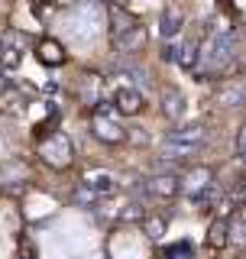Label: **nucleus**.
Masks as SVG:
<instances>
[{
  "label": "nucleus",
  "mask_w": 246,
  "mask_h": 259,
  "mask_svg": "<svg viewBox=\"0 0 246 259\" xmlns=\"http://www.w3.org/2000/svg\"><path fill=\"white\" fill-rule=\"evenodd\" d=\"M233 55H236V39L230 32H214V36L204 42L201 49V71H208V75H220V71H227L233 65Z\"/></svg>",
  "instance_id": "nucleus-1"
},
{
  "label": "nucleus",
  "mask_w": 246,
  "mask_h": 259,
  "mask_svg": "<svg viewBox=\"0 0 246 259\" xmlns=\"http://www.w3.org/2000/svg\"><path fill=\"white\" fill-rule=\"evenodd\" d=\"M55 4H65V7H68V4H81V0H55Z\"/></svg>",
  "instance_id": "nucleus-26"
},
{
  "label": "nucleus",
  "mask_w": 246,
  "mask_h": 259,
  "mask_svg": "<svg viewBox=\"0 0 246 259\" xmlns=\"http://www.w3.org/2000/svg\"><path fill=\"white\" fill-rule=\"evenodd\" d=\"M81 185H85L88 191H94L97 198H110V194L117 191V178H113L110 172H88Z\"/></svg>",
  "instance_id": "nucleus-7"
},
{
  "label": "nucleus",
  "mask_w": 246,
  "mask_h": 259,
  "mask_svg": "<svg viewBox=\"0 0 246 259\" xmlns=\"http://www.w3.org/2000/svg\"><path fill=\"white\" fill-rule=\"evenodd\" d=\"M233 198H246V178H240V182H236V188H233Z\"/></svg>",
  "instance_id": "nucleus-24"
},
{
  "label": "nucleus",
  "mask_w": 246,
  "mask_h": 259,
  "mask_svg": "<svg viewBox=\"0 0 246 259\" xmlns=\"http://www.w3.org/2000/svg\"><path fill=\"white\" fill-rule=\"evenodd\" d=\"M107 16H110V36H117V32H123V29H130L133 26V16H130L127 10H123L120 4H107Z\"/></svg>",
  "instance_id": "nucleus-15"
},
{
  "label": "nucleus",
  "mask_w": 246,
  "mask_h": 259,
  "mask_svg": "<svg viewBox=\"0 0 246 259\" xmlns=\"http://www.w3.org/2000/svg\"><path fill=\"white\" fill-rule=\"evenodd\" d=\"M75 201H78V204H88V207H91V204H94V201H97V194H94V191H88V188H85V185H81V191L75 194Z\"/></svg>",
  "instance_id": "nucleus-22"
},
{
  "label": "nucleus",
  "mask_w": 246,
  "mask_h": 259,
  "mask_svg": "<svg viewBox=\"0 0 246 259\" xmlns=\"http://www.w3.org/2000/svg\"><path fill=\"white\" fill-rule=\"evenodd\" d=\"M39 156H43V162L46 165H52V168H68L71 165V140L65 133H49V136H43V143H39Z\"/></svg>",
  "instance_id": "nucleus-3"
},
{
  "label": "nucleus",
  "mask_w": 246,
  "mask_h": 259,
  "mask_svg": "<svg viewBox=\"0 0 246 259\" xmlns=\"http://www.w3.org/2000/svg\"><path fill=\"white\" fill-rule=\"evenodd\" d=\"M36 59L49 65V68H59V65H65V49L62 42H55V39H43V42L36 46Z\"/></svg>",
  "instance_id": "nucleus-11"
},
{
  "label": "nucleus",
  "mask_w": 246,
  "mask_h": 259,
  "mask_svg": "<svg viewBox=\"0 0 246 259\" xmlns=\"http://www.w3.org/2000/svg\"><path fill=\"white\" fill-rule=\"evenodd\" d=\"M243 162H246V149H243Z\"/></svg>",
  "instance_id": "nucleus-28"
},
{
  "label": "nucleus",
  "mask_w": 246,
  "mask_h": 259,
  "mask_svg": "<svg viewBox=\"0 0 246 259\" xmlns=\"http://www.w3.org/2000/svg\"><path fill=\"white\" fill-rule=\"evenodd\" d=\"M185 94L178 91V88H166L162 91V113H166L169 120H182L185 117Z\"/></svg>",
  "instance_id": "nucleus-12"
},
{
  "label": "nucleus",
  "mask_w": 246,
  "mask_h": 259,
  "mask_svg": "<svg viewBox=\"0 0 246 259\" xmlns=\"http://www.w3.org/2000/svg\"><path fill=\"white\" fill-rule=\"evenodd\" d=\"M236 146H240V149H246V123L240 126V133H236Z\"/></svg>",
  "instance_id": "nucleus-25"
},
{
  "label": "nucleus",
  "mask_w": 246,
  "mask_h": 259,
  "mask_svg": "<svg viewBox=\"0 0 246 259\" xmlns=\"http://www.w3.org/2000/svg\"><path fill=\"white\" fill-rule=\"evenodd\" d=\"M191 201H194V204H198L201 210H208V207H214V204H217V201H220V188H217V185H214V182H211V185H208V188H201V191H194V194H191Z\"/></svg>",
  "instance_id": "nucleus-18"
},
{
  "label": "nucleus",
  "mask_w": 246,
  "mask_h": 259,
  "mask_svg": "<svg viewBox=\"0 0 246 259\" xmlns=\"http://www.w3.org/2000/svg\"><path fill=\"white\" fill-rule=\"evenodd\" d=\"M201 146L194 143H172L166 140V146H162V159H188V156H198Z\"/></svg>",
  "instance_id": "nucleus-16"
},
{
  "label": "nucleus",
  "mask_w": 246,
  "mask_h": 259,
  "mask_svg": "<svg viewBox=\"0 0 246 259\" xmlns=\"http://www.w3.org/2000/svg\"><path fill=\"white\" fill-rule=\"evenodd\" d=\"M113 104L107 101H97V107H94V117H91V133L97 136L101 143H107V146H117L127 140V130H123L117 123V117H113Z\"/></svg>",
  "instance_id": "nucleus-2"
},
{
  "label": "nucleus",
  "mask_w": 246,
  "mask_h": 259,
  "mask_svg": "<svg viewBox=\"0 0 246 259\" xmlns=\"http://www.w3.org/2000/svg\"><path fill=\"white\" fill-rule=\"evenodd\" d=\"M20 259H36V246L29 240H20Z\"/></svg>",
  "instance_id": "nucleus-23"
},
{
  "label": "nucleus",
  "mask_w": 246,
  "mask_h": 259,
  "mask_svg": "<svg viewBox=\"0 0 246 259\" xmlns=\"http://www.w3.org/2000/svg\"><path fill=\"white\" fill-rule=\"evenodd\" d=\"M113 39V49L123 55H133V52H143V46H146V39H149V32H146V26H139V23H133L130 29H123L117 32V36H110Z\"/></svg>",
  "instance_id": "nucleus-5"
},
{
  "label": "nucleus",
  "mask_w": 246,
  "mask_h": 259,
  "mask_svg": "<svg viewBox=\"0 0 246 259\" xmlns=\"http://www.w3.org/2000/svg\"><path fill=\"white\" fill-rule=\"evenodd\" d=\"M211 182H214V172H211L208 165H191V168H188V172H185V178H182V191L194 194V191L208 188Z\"/></svg>",
  "instance_id": "nucleus-8"
},
{
  "label": "nucleus",
  "mask_w": 246,
  "mask_h": 259,
  "mask_svg": "<svg viewBox=\"0 0 246 259\" xmlns=\"http://www.w3.org/2000/svg\"><path fill=\"white\" fill-rule=\"evenodd\" d=\"M146 191H149V198L172 201V198H178V191H182V178L172 175V172H155L149 182H146Z\"/></svg>",
  "instance_id": "nucleus-4"
},
{
  "label": "nucleus",
  "mask_w": 246,
  "mask_h": 259,
  "mask_svg": "<svg viewBox=\"0 0 246 259\" xmlns=\"http://www.w3.org/2000/svg\"><path fill=\"white\" fill-rule=\"evenodd\" d=\"M208 243L214 249H224L227 243H230V221H227V217H214V221H211V227H208Z\"/></svg>",
  "instance_id": "nucleus-13"
},
{
  "label": "nucleus",
  "mask_w": 246,
  "mask_h": 259,
  "mask_svg": "<svg viewBox=\"0 0 246 259\" xmlns=\"http://www.w3.org/2000/svg\"><path fill=\"white\" fill-rule=\"evenodd\" d=\"M117 71H120V75H127L130 81H146V71L139 68V65H133V62H120Z\"/></svg>",
  "instance_id": "nucleus-20"
},
{
  "label": "nucleus",
  "mask_w": 246,
  "mask_h": 259,
  "mask_svg": "<svg viewBox=\"0 0 246 259\" xmlns=\"http://www.w3.org/2000/svg\"><path fill=\"white\" fill-rule=\"evenodd\" d=\"M113 110H117V113H127V117L143 113L146 110L143 91H136V88H117V91H113Z\"/></svg>",
  "instance_id": "nucleus-6"
},
{
  "label": "nucleus",
  "mask_w": 246,
  "mask_h": 259,
  "mask_svg": "<svg viewBox=\"0 0 246 259\" xmlns=\"http://www.w3.org/2000/svg\"><path fill=\"white\" fill-rule=\"evenodd\" d=\"M0 84H4V68H0Z\"/></svg>",
  "instance_id": "nucleus-27"
},
{
  "label": "nucleus",
  "mask_w": 246,
  "mask_h": 259,
  "mask_svg": "<svg viewBox=\"0 0 246 259\" xmlns=\"http://www.w3.org/2000/svg\"><path fill=\"white\" fill-rule=\"evenodd\" d=\"M204 136H208V130H204L201 123H185V126L172 130L169 140H172V143H194V146H201Z\"/></svg>",
  "instance_id": "nucleus-14"
},
{
  "label": "nucleus",
  "mask_w": 246,
  "mask_h": 259,
  "mask_svg": "<svg viewBox=\"0 0 246 259\" xmlns=\"http://www.w3.org/2000/svg\"><path fill=\"white\" fill-rule=\"evenodd\" d=\"M143 233L149 237L152 243H159L162 237H166V217H143Z\"/></svg>",
  "instance_id": "nucleus-19"
},
{
  "label": "nucleus",
  "mask_w": 246,
  "mask_h": 259,
  "mask_svg": "<svg viewBox=\"0 0 246 259\" xmlns=\"http://www.w3.org/2000/svg\"><path fill=\"white\" fill-rule=\"evenodd\" d=\"M198 46H194V42H182V46H178L175 49V62L178 65H182V68H188V71H191V68H198Z\"/></svg>",
  "instance_id": "nucleus-17"
},
{
  "label": "nucleus",
  "mask_w": 246,
  "mask_h": 259,
  "mask_svg": "<svg viewBox=\"0 0 246 259\" xmlns=\"http://www.w3.org/2000/svg\"><path fill=\"white\" fill-rule=\"evenodd\" d=\"M214 101L220 104V107H243V104H246V84H243V81H230V84L217 88Z\"/></svg>",
  "instance_id": "nucleus-9"
},
{
  "label": "nucleus",
  "mask_w": 246,
  "mask_h": 259,
  "mask_svg": "<svg viewBox=\"0 0 246 259\" xmlns=\"http://www.w3.org/2000/svg\"><path fill=\"white\" fill-rule=\"evenodd\" d=\"M185 26V13L178 10V7H166L159 16V32H162V39H175L178 32H182Z\"/></svg>",
  "instance_id": "nucleus-10"
},
{
  "label": "nucleus",
  "mask_w": 246,
  "mask_h": 259,
  "mask_svg": "<svg viewBox=\"0 0 246 259\" xmlns=\"http://www.w3.org/2000/svg\"><path fill=\"white\" fill-rule=\"evenodd\" d=\"M143 204H139V201H130V204L127 207H123L120 210V221H143Z\"/></svg>",
  "instance_id": "nucleus-21"
}]
</instances>
